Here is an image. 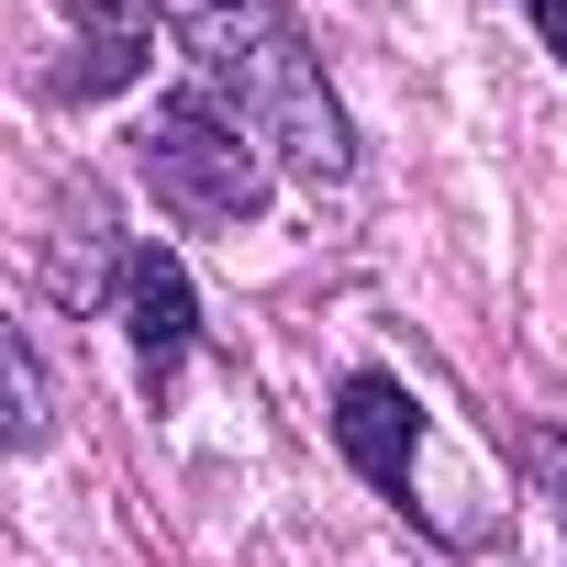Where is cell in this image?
Segmentation results:
<instances>
[{
    "instance_id": "1",
    "label": "cell",
    "mask_w": 567,
    "mask_h": 567,
    "mask_svg": "<svg viewBox=\"0 0 567 567\" xmlns=\"http://www.w3.org/2000/svg\"><path fill=\"white\" fill-rule=\"evenodd\" d=\"M156 23L189 45L200 90L256 134L267 167H290V178H312V189H334V178L357 167V123H346V101H334L312 34L290 23V0H156Z\"/></svg>"
},
{
    "instance_id": "2",
    "label": "cell",
    "mask_w": 567,
    "mask_h": 567,
    "mask_svg": "<svg viewBox=\"0 0 567 567\" xmlns=\"http://www.w3.org/2000/svg\"><path fill=\"white\" fill-rule=\"evenodd\" d=\"M145 189L178 212V223H200V234H234V223H256L267 212V156H256V134L212 101V90H167V101H145Z\"/></svg>"
},
{
    "instance_id": "3",
    "label": "cell",
    "mask_w": 567,
    "mask_h": 567,
    "mask_svg": "<svg viewBox=\"0 0 567 567\" xmlns=\"http://www.w3.org/2000/svg\"><path fill=\"white\" fill-rule=\"evenodd\" d=\"M123 334H134L145 401H167L178 368H189V346H200V301H189V267H178L167 245H145V234H134V256H123Z\"/></svg>"
},
{
    "instance_id": "4",
    "label": "cell",
    "mask_w": 567,
    "mask_h": 567,
    "mask_svg": "<svg viewBox=\"0 0 567 567\" xmlns=\"http://www.w3.org/2000/svg\"><path fill=\"white\" fill-rule=\"evenodd\" d=\"M334 445H346V467L379 489V501H401L412 512V456H423V412H412V390L390 379V368H357L346 390H334Z\"/></svg>"
},
{
    "instance_id": "5",
    "label": "cell",
    "mask_w": 567,
    "mask_h": 567,
    "mask_svg": "<svg viewBox=\"0 0 567 567\" xmlns=\"http://www.w3.org/2000/svg\"><path fill=\"white\" fill-rule=\"evenodd\" d=\"M123 256H134V234H112V189L101 178H68V256H45L56 312H101L123 290Z\"/></svg>"
},
{
    "instance_id": "6",
    "label": "cell",
    "mask_w": 567,
    "mask_h": 567,
    "mask_svg": "<svg viewBox=\"0 0 567 567\" xmlns=\"http://www.w3.org/2000/svg\"><path fill=\"white\" fill-rule=\"evenodd\" d=\"M79 12V68L56 79L68 101H101V90H134V68H145V12L156 0H68Z\"/></svg>"
},
{
    "instance_id": "7",
    "label": "cell",
    "mask_w": 567,
    "mask_h": 567,
    "mask_svg": "<svg viewBox=\"0 0 567 567\" xmlns=\"http://www.w3.org/2000/svg\"><path fill=\"white\" fill-rule=\"evenodd\" d=\"M45 434H56V390H45V368H34L23 323L0 312V445H12V456H34Z\"/></svg>"
},
{
    "instance_id": "8",
    "label": "cell",
    "mask_w": 567,
    "mask_h": 567,
    "mask_svg": "<svg viewBox=\"0 0 567 567\" xmlns=\"http://www.w3.org/2000/svg\"><path fill=\"white\" fill-rule=\"evenodd\" d=\"M534 34H545V56L567 68V0H534Z\"/></svg>"
},
{
    "instance_id": "9",
    "label": "cell",
    "mask_w": 567,
    "mask_h": 567,
    "mask_svg": "<svg viewBox=\"0 0 567 567\" xmlns=\"http://www.w3.org/2000/svg\"><path fill=\"white\" fill-rule=\"evenodd\" d=\"M534 467H545V478H556V512H567V445H556V434H545V445H534Z\"/></svg>"
}]
</instances>
